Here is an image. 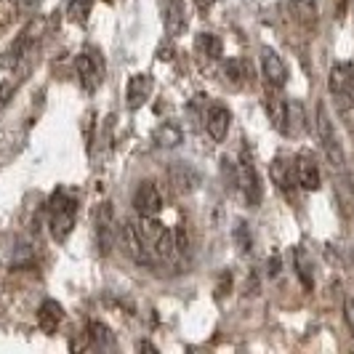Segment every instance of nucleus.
Returning <instances> with one entry per match:
<instances>
[{
  "instance_id": "f257e3e1",
  "label": "nucleus",
  "mask_w": 354,
  "mask_h": 354,
  "mask_svg": "<svg viewBox=\"0 0 354 354\" xmlns=\"http://www.w3.org/2000/svg\"><path fill=\"white\" fill-rule=\"evenodd\" d=\"M77 218V195L59 187L48 200V230L56 243H67Z\"/></svg>"
},
{
  "instance_id": "f03ea898",
  "label": "nucleus",
  "mask_w": 354,
  "mask_h": 354,
  "mask_svg": "<svg viewBox=\"0 0 354 354\" xmlns=\"http://www.w3.org/2000/svg\"><path fill=\"white\" fill-rule=\"evenodd\" d=\"M230 162H232V178H234V187L240 189V197L245 200L248 208H259L261 205V197H264V187H261V176L256 171V162L250 158V149L243 144L240 158L230 160Z\"/></svg>"
},
{
  "instance_id": "7ed1b4c3",
  "label": "nucleus",
  "mask_w": 354,
  "mask_h": 354,
  "mask_svg": "<svg viewBox=\"0 0 354 354\" xmlns=\"http://www.w3.org/2000/svg\"><path fill=\"white\" fill-rule=\"evenodd\" d=\"M269 118L283 136H304L306 133V109L299 99H283V96L269 99Z\"/></svg>"
},
{
  "instance_id": "20e7f679",
  "label": "nucleus",
  "mask_w": 354,
  "mask_h": 354,
  "mask_svg": "<svg viewBox=\"0 0 354 354\" xmlns=\"http://www.w3.org/2000/svg\"><path fill=\"white\" fill-rule=\"evenodd\" d=\"M139 230L147 243V248L152 250V256L158 261H171L178 253V240L171 232V227H165L162 221H158V216H139Z\"/></svg>"
},
{
  "instance_id": "39448f33",
  "label": "nucleus",
  "mask_w": 354,
  "mask_h": 354,
  "mask_svg": "<svg viewBox=\"0 0 354 354\" xmlns=\"http://www.w3.org/2000/svg\"><path fill=\"white\" fill-rule=\"evenodd\" d=\"M315 128H317V142H319V147H322V152H325L328 162H330L333 168H344V162H346L344 144H341V136H338V131H336V123H333V118H330V112H328L325 102H319V104H317Z\"/></svg>"
},
{
  "instance_id": "423d86ee",
  "label": "nucleus",
  "mask_w": 354,
  "mask_h": 354,
  "mask_svg": "<svg viewBox=\"0 0 354 354\" xmlns=\"http://www.w3.org/2000/svg\"><path fill=\"white\" fill-rule=\"evenodd\" d=\"M118 240H120L123 253L131 259V261H136L139 266H155V264H158V259L152 256V250L147 248V243H144L142 230H139V221H133V218H125V221H120Z\"/></svg>"
},
{
  "instance_id": "0eeeda50",
  "label": "nucleus",
  "mask_w": 354,
  "mask_h": 354,
  "mask_svg": "<svg viewBox=\"0 0 354 354\" xmlns=\"http://www.w3.org/2000/svg\"><path fill=\"white\" fill-rule=\"evenodd\" d=\"M328 91L333 96L341 112L352 109L354 104V64L352 62H336L328 75Z\"/></svg>"
},
{
  "instance_id": "6e6552de",
  "label": "nucleus",
  "mask_w": 354,
  "mask_h": 354,
  "mask_svg": "<svg viewBox=\"0 0 354 354\" xmlns=\"http://www.w3.org/2000/svg\"><path fill=\"white\" fill-rule=\"evenodd\" d=\"M75 70H77V77H80V86L83 91H93L99 88L102 83H104V56L99 48H93V46H86L83 51L77 53V59H75Z\"/></svg>"
},
{
  "instance_id": "1a4fd4ad",
  "label": "nucleus",
  "mask_w": 354,
  "mask_h": 354,
  "mask_svg": "<svg viewBox=\"0 0 354 354\" xmlns=\"http://www.w3.org/2000/svg\"><path fill=\"white\" fill-rule=\"evenodd\" d=\"M118 232H120V224H118V218H115V208H112V203H102V205H99V211H96V221H93L96 248H99L102 256H106L109 250L115 248Z\"/></svg>"
},
{
  "instance_id": "9d476101",
  "label": "nucleus",
  "mask_w": 354,
  "mask_h": 354,
  "mask_svg": "<svg viewBox=\"0 0 354 354\" xmlns=\"http://www.w3.org/2000/svg\"><path fill=\"white\" fill-rule=\"evenodd\" d=\"M261 75H264L266 86L272 91L285 88V83H288V64H285L283 56L274 48H261Z\"/></svg>"
},
{
  "instance_id": "9b49d317",
  "label": "nucleus",
  "mask_w": 354,
  "mask_h": 354,
  "mask_svg": "<svg viewBox=\"0 0 354 354\" xmlns=\"http://www.w3.org/2000/svg\"><path fill=\"white\" fill-rule=\"evenodd\" d=\"M152 91H155V77L149 75V72H136V75H131V80H128V86H125V104L128 109H142L147 102H149V96H152Z\"/></svg>"
},
{
  "instance_id": "f8f14e48",
  "label": "nucleus",
  "mask_w": 354,
  "mask_h": 354,
  "mask_svg": "<svg viewBox=\"0 0 354 354\" xmlns=\"http://www.w3.org/2000/svg\"><path fill=\"white\" fill-rule=\"evenodd\" d=\"M232 125V112L224 104H208L205 106V131L216 144L227 139Z\"/></svg>"
},
{
  "instance_id": "ddd939ff",
  "label": "nucleus",
  "mask_w": 354,
  "mask_h": 354,
  "mask_svg": "<svg viewBox=\"0 0 354 354\" xmlns=\"http://www.w3.org/2000/svg\"><path fill=\"white\" fill-rule=\"evenodd\" d=\"M133 208L139 216H158L162 211V195H160L155 181H142L139 189L133 192Z\"/></svg>"
},
{
  "instance_id": "4468645a",
  "label": "nucleus",
  "mask_w": 354,
  "mask_h": 354,
  "mask_svg": "<svg viewBox=\"0 0 354 354\" xmlns=\"http://www.w3.org/2000/svg\"><path fill=\"white\" fill-rule=\"evenodd\" d=\"M293 160H296V181H299V187L306 189V192H317L319 184H322L317 160L312 158L309 152H304V155H299V158Z\"/></svg>"
},
{
  "instance_id": "2eb2a0df",
  "label": "nucleus",
  "mask_w": 354,
  "mask_h": 354,
  "mask_svg": "<svg viewBox=\"0 0 354 354\" xmlns=\"http://www.w3.org/2000/svg\"><path fill=\"white\" fill-rule=\"evenodd\" d=\"M168 178H171L174 189L181 192V195L195 192L197 184H200V174H197V168L187 165V162H174V165L168 168Z\"/></svg>"
},
{
  "instance_id": "dca6fc26",
  "label": "nucleus",
  "mask_w": 354,
  "mask_h": 354,
  "mask_svg": "<svg viewBox=\"0 0 354 354\" xmlns=\"http://www.w3.org/2000/svg\"><path fill=\"white\" fill-rule=\"evenodd\" d=\"M288 11H290V19L304 30H315L317 27V0H288Z\"/></svg>"
},
{
  "instance_id": "f3484780",
  "label": "nucleus",
  "mask_w": 354,
  "mask_h": 354,
  "mask_svg": "<svg viewBox=\"0 0 354 354\" xmlns=\"http://www.w3.org/2000/svg\"><path fill=\"white\" fill-rule=\"evenodd\" d=\"M165 30L171 37L184 35L187 30V6L184 0H165Z\"/></svg>"
},
{
  "instance_id": "a211bd4d",
  "label": "nucleus",
  "mask_w": 354,
  "mask_h": 354,
  "mask_svg": "<svg viewBox=\"0 0 354 354\" xmlns=\"http://www.w3.org/2000/svg\"><path fill=\"white\" fill-rule=\"evenodd\" d=\"M272 178H274V184L280 187V189H290V187H296L299 181H296V160L285 158V155H280V158L272 160Z\"/></svg>"
},
{
  "instance_id": "6ab92c4d",
  "label": "nucleus",
  "mask_w": 354,
  "mask_h": 354,
  "mask_svg": "<svg viewBox=\"0 0 354 354\" xmlns=\"http://www.w3.org/2000/svg\"><path fill=\"white\" fill-rule=\"evenodd\" d=\"M224 77H227V83H230L232 88L245 86L250 77L248 59H243V56H232V59H227V62H224Z\"/></svg>"
},
{
  "instance_id": "aec40b11",
  "label": "nucleus",
  "mask_w": 354,
  "mask_h": 354,
  "mask_svg": "<svg viewBox=\"0 0 354 354\" xmlns=\"http://www.w3.org/2000/svg\"><path fill=\"white\" fill-rule=\"evenodd\" d=\"M62 319H64V309H62V304L48 299V301L40 304V309H37V322H40V328L46 330V333H56V328L62 325Z\"/></svg>"
},
{
  "instance_id": "412c9836",
  "label": "nucleus",
  "mask_w": 354,
  "mask_h": 354,
  "mask_svg": "<svg viewBox=\"0 0 354 354\" xmlns=\"http://www.w3.org/2000/svg\"><path fill=\"white\" fill-rule=\"evenodd\" d=\"M152 142L158 149H176L178 144L184 142V133L176 123H160L152 133Z\"/></svg>"
},
{
  "instance_id": "4be33fe9",
  "label": "nucleus",
  "mask_w": 354,
  "mask_h": 354,
  "mask_svg": "<svg viewBox=\"0 0 354 354\" xmlns=\"http://www.w3.org/2000/svg\"><path fill=\"white\" fill-rule=\"evenodd\" d=\"M37 30H40V21H32V24H30V27H27V30L19 35V40L14 43V48L6 53V56H11V59H6V62H3V67H11V64H17L19 59H21L24 53L30 51V46H32V43L37 40V35H35Z\"/></svg>"
},
{
  "instance_id": "5701e85b",
  "label": "nucleus",
  "mask_w": 354,
  "mask_h": 354,
  "mask_svg": "<svg viewBox=\"0 0 354 354\" xmlns=\"http://www.w3.org/2000/svg\"><path fill=\"white\" fill-rule=\"evenodd\" d=\"M197 51L203 53L205 59H221V53H224V43H221V37L213 35V32H200L197 35Z\"/></svg>"
},
{
  "instance_id": "b1692460",
  "label": "nucleus",
  "mask_w": 354,
  "mask_h": 354,
  "mask_svg": "<svg viewBox=\"0 0 354 354\" xmlns=\"http://www.w3.org/2000/svg\"><path fill=\"white\" fill-rule=\"evenodd\" d=\"M91 8H93V0H70L67 14H70L72 21L86 24V21H88V17H91Z\"/></svg>"
},
{
  "instance_id": "393cba45",
  "label": "nucleus",
  "mask_w": 354,
  "mask_h": 354,
  "mask_svg": "<svg viewBox=\"0 0 354 354\" xmlns=\"http://www.w3.org/2000/svg\"><path fill=\"white\" fill-rule=\"evenodd\" d=\"M88 330H91V338L96 341V349H112L115 344H112V336H109V330H106L102 322H91L88 325Z\"/></svg>"
},
{
  "instance_id": "a878e982",
  "label": "nucleus",
  "mask_w": 354,
  "mask_h": 354,
  "mask_svg": "<svg viewBox=\"0 0 354 354\" xmlns=\"http://www.w3.org/2000/svg\"><path fill=\"white\" fill-rule=\"evenodd\" d=\"M234 240H237V245H240V253H248L250 250V237H248V224L245 221H240L237 224V230H234Z\"/></svg>"
},
{
  "instance_id": "bb28decb",
  "label": "nucleus",
  "mask_w": 354,
  "mask_h": 354,
  "mask_svg": "<svg viewBox=\"0 0 354 354\" xmlns=\"http://www.w3.org/2000/svg\"><path fill=\"white\" fill-rule=\"evenodd\" d=\"M344 319H346V325H349V333L354 336V296H349V299L344 301Z\"/></svg>"
},
{
  "instance_id": "cd10ccee",
  "label": "nucleus",
  "mask_w": 354,
  "mask_h": 354,
  "mask_svg": "<svg viewBox=\"0 0 354 354\" xmlns=\"http://www.w3.org/2000/svg\"><path fill=\"white\" fill-rule=\"evenodd\" d=\"M195 6L200 11H211L213 6H216V0H195Z\"/></svg>"
}]
</instances>
